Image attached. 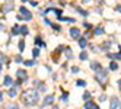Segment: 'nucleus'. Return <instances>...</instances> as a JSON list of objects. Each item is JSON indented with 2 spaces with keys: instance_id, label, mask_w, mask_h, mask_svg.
<instances>
[{
  "instance_id": "obj_44",
  "label": "nucleus",
  "mask_w": 121,
  "mask_h": 109,
  "mask_svg": "<svg viewBox=\"0 0 121 109\" xmlns=\"http://www.w3.org/2000/svg\"><path fill=\"white\" fill-rule=\"evenodd\" d=\"M95 109H101V108H98V106H95Z\"/></svg>"
},
{
  "instance_id": "obj_23",
  "label": "nucleus",
  "mask_w": 121,
  "mask_h": 109,
  "mask_svg": "<svg viewBox=\"0 0 121 109\" xmlns=\"http://www.w3.org/2000/svg\"><path fill=\"white\" fill-rule=\"evenodd\" d=\"M21 33H22L23 36H26L28 33H29V29H28L26 26H21Z\"/></svg>"
},
{
  "instance_id": "obj_3",
  "label": "nucleus",
  "mask_w": 121,
  "mask_h": 109,
  "mask_svg": "<svg viewBox=\"0 0 121 109\" xmlns=\"http://www.w3.org/2000/svg\"><path fill=\"white\" fill-rule=\"evenodd\" d=\"M16 77H18V80L21 83H26V80H28V73H26V70L19 69L18 71H16Z\"/></svg>"
},
{
  "instance_id": "obj_29",
  "label": "nucleus",
  "mask_w": 121,
  "mask_h": 109,
  "mask_svg": "<svg viewBox=\"0 0 121 109\" xmlns=\"http://www.w3.org/2000/svg\"><path fill=\"white\" fill-rule=\"evenodd\" d=\"M32 55H34V58H37V57L39 55V48H34V51H32Z\"/></svg>"
},
{
  "instance_id": "obj_37",
  "label": "nucleus",
  "mask_w": 121,
  "mask_h": 109,
  "mask_svg": "<svg viewBox=\"0 0 121 109\" xmlns=\"http://www.w3.org/2000/svg\"><path fill=\"white\" fill-rule=\"evenodd\" d=\"M72 73H79V67H72Z\"/></svg>"
},
{
  "instance_id": "obj_13",
  "label": "nucleus",
  "mask_w": 121,
  "mask_h": 109,
  "mask_svg": "<svg viewBox=\"0 0 121 109\" xmlns=\"http://www.w3.org/2000/svg\"><path fill=\"white\" fill-rule=\"evenodd\" d=\"M64 55H66V58H69V60H72L73 58V51L69 47H66V49H64Z\"/></svg>"
},
{
  "instance_id": "obj_2",
  "label": "nucleus",
  "mask_w": 121,
  "mask_h": 109,
  "mask_svg": "<svg viewBox=\"0 0 121 109\" xmlns=\"http://www.w3.org/2000/svg\"><path fill=\"white\" fill-rule=\"evenodd\" d=\"M95 80L99 83V86L102 89H105L107 85H108V70L107 69H99L95 73Z\"/></svg>"
},
{
  "instance_id": "obj_19",
  "label": "nucleus",
  "mask_w": 121,
  "mask_h": 109,
  "mask_svg": "<svg viewBox=\"0 0 121 109\" xmlns=\"http://www.w3.org/2000/svg\"><path fill=\"white\" fill-rule=\"evenodd\" d=\"M109 70H112V71L118 70V63H115V61H111V63H109Z\"/></svg>"
},
{
  "instance_id": "obj_11",
  "label": "nucleus",
  "mask_w": 121,
  "mask_h": 109,
  "mask_svg": "<svg viewBox=\"0 0 121 109\" xmlns=\"http://www.w3.org/2000/svg\"><path fill=\"white\" fill-rule=\"evenodd\" d=\"M111 41H105V42H104L102 45H101V49L102 51H109V48H111Z\"/></svg>"
},
{
  "instance_id": "obj_24",
  "label": "nucleus",
  "mask_w": 121,
  "mask_h": 109,
  "mask_svg": "<svg viewBox=\"0 0 121 109\" xmlns=\"http://www.w3.org/2000/svg\"><path fill=\"white\" fill-rule=\"evenodd\" d=\"M79 58H80L82 61H85V60H88V52H86L85 49H83V51L80 52V55H79Z\"/></svg>"
},
{
  "instance_id": "obj_18",
  "label": "nucleus",
  "mask_w": 121,
  "mask_h": 109,
  "mask_svg": "<svg viewBox=\"0 0 121 109\" xmlns=\"http://www.w3.org/2000/svg\"><path fill=\"white\" fill-rule=\"evenodd\" d=\"M12 33H13V35H19V33H21V26H18V25L12 26Z\"/></svg>"
},
{
  "instance_id": "obj_34",
  "label": "nucleus",
  "mask_w": 121,
  "mask_h": 109,
  "mask_svg": "<svg viewBox=\"0 0 121 109\" xmlns=\"http://www.w3.org/2000/svg\"><path fill=\"white\" fill-rule=\"evenodd\" d=\"M105 100H107V96L105 95H101L99 96V102H105Z\"/></svg>"
},
{
  "instance_id": "obj_16",
  "label": "nucleus",
  "mask_w": 121,
  "mask_h": 109,
  "mask_svg": "<svg viewBox=\"0 0 121 109\" xmlns=\"http://www.w3.org/2000/svg\"><path fill=\"white\" fill-rule=\"evenodd\" d=\"M76 86L77 87H86V86H88V83H86L85 80H82V79H79V80H76Z\"/></svg>"
},
{
  "instance_id": "obj_36",
  "label": "nucleus",
  "mask_w": 121,
  "mask_h": 109,
  "mask_svg": "<svg viewBox=\"0 0 121 109\" xmlns=\"http://www.w3.org/2000/svg\"><path fill=\"white\" fill-rule=\"evenodd\" d=\"M3 63H7V57L4 55V54H2V64Z\"/></svg>"
},
{
  "instance_id": "obj_40",
  "label": "nucleus",
  "mask_w": 121,
  "mask_h": 109,
  "mask_svg": "<svg viewBox=\"0 0 121 109\" xmlns=\"http://www.w3.org/2000/svg\"><path fill=\"white\" fill-rule=\"evenodd\" d=\"M115 10H117V12H121V6H117V7H115Z\"/></svg>"
},
{
  "instance_id": "obj_9",
  "label": "nucleus",
  "mask_w": 121,
  "mask_h": 109,
  "mask_svg": "<svg viewBox=\"0 0 121 109\" xmlns=\"http://www.w3.org/2000/svg\"><path fill=\"white\" fill-rule=\"evenodd\" d=\"M105 33V29H104L102 26H96V28H93V35L95 36H98V35H104Z\"/></svg>"
},
{
  "instance_id": "obj_38",
  "label": "nucleus",
  "mask_w": 121,
  "mask_h": 109,
  "mask_svg": "<svg viewBox=\"0 0 121 109\" xmlns=\"http://www.w3.org/2000/svg\"><path fill=\"white\" fill-rule=\"evenodd\" d=\"M31 4H32V6H35V7L38 6V3H37V2H34V0H32V2H31Z\"/></svg>"
},
{
  "instance_id": "obj_5",
  "label": "nucleus",
  "mask_w": 121,
  "mask_h": 109,
  "mask_svg": "<svg viewBox=\"0 0 121 109\" xmlns=\"http://www.w3.org/2000/svg\"><path fill=\"white\" fill-rule=\"evenodd\" d=\"M19 12L25 16V20H31V19H32V13H31L25 6H21V7H19Z\"/></svg>"
},
{
  "instance_id": "obj_7",
  "label": "nucleus",
  "mask_w": 121,
  "mask_h": 109,
  "mask_svg": "<svg viewBox=\"0 0 121 109\" xmlns=\"http://www.w3.org/2000/svg\"><path fill=\"white\" fill-rule=\"evenodd\" d=\"M70 35L73 39H79L80 38V31L77 28H70Z\"/></svg>"
},
{
  "instance_id": "obj_6",
  "label": "nucleus",
  "mask_w": 121,
  "mask_h": 109,
  "mask_svg": "<svg viewBox=\"0 0 121 109\" xmlns=\"http://www.w3.org/2000/svg\"><path fill=\"white\" fill-rule=\"evenodd\" d=\"M54 102V95H47L44 97V102H42V106H50V105H53Z\"/></svg>"
},
{
  "instance_id": "obj_8",
  "label": "nucleus",
  "mask_w": 121,
  "mask_h": 109,
  "mask_svg": "<svg viewBox=\"0 0 121 109\" xmlns=\"http://www.w3.org/2000/svg\"><path fill=\"white\" fill-rule=\"evenodd\" d=\"M107 57L111 58V60H121V51L120 52H115V54H112V52H107Z\"/></svg>"
},
{
  "instance_id": "obj_22",
  "label": "nucleus",
  "mask_w": 121,
  "mask_h": 109,
  "mask_svg": "<svg viewBox=\"0 0 121 109\" xmlns=\"http://www.w3.org/2000/svg\"><path fill=\"white\" fill-rule=\"evenodd\" d=\"M22 64H25L26 67H32V65H35V61H34V60H25Z\"/></svg>"
},
{
  "instance_id": "obj_1",
  "label": "nucleus",
  "mask_w": 121,
  "mask_h": 109,
  "mask_svg": "<svg viewBox=\"0 0 121 109\" xmlns=\"http://www.w3.org/2000/svg\"><path fill=\"white\" fill-rule=\"evenodd\" d=\"M22 102L26 106H35L39 102V92L37 89H28L22 93Z\"/></svg>"
},
{
  "instance_id": "obj_41",
  "label": "nucleus",
  "mask_w": 121,
  "mask_h": 109,
  "mask_svg": "<svg viewBox=\"0 0 121 109\" xmlns=\"http://www.w3.org/2000/svg\"><path fill=\"white\" fill-rule=\"evenodd\" d=\"M22 2H23V3H26V2H29V0H22Z\"/></svg>"
},
{
  "instance_id": "obj_31",
  "label": "nucleus",
  "mask_w": 121,
  "mask_h": 109,
  "mask_svg": "<svg viewBox=\"0 0 121 109\" xmlns=\"http://www.w3.org/2000/svg\"><path fill=\"white\" fill-rule=\"evenodd\" d=\"M15 61H16V63H23V61H22V57H21V55H16V57H15Z\"/></svg>"
},
{
  "instance_id": "obj_14",
  "label": "nucleus",
  "mask_w": 121,
  "mask_h": 109,
  "mask_svg": "<svg viewBox=\"0 0 121 109\" xmlns=\"http://www.w3.org/2000/svg\"><path fill=\"white\" fill-rule=\"evenodd\" d=\"M77 41H79V47H80L82 49H85L86 47H88V41H86L85 38H79Z\"/></svg>"
},
{
  "instance_id": "obj_10",
  "label": "nucleus",
  "mask_w": 121,
  "mask_h": 109,
  "mask_svg": "<svg viewBox=\"0 0 121 109\" xmlns=\"http://www.w3.org/2000/svg\"><path fill=\"white\" fill-rule=\"evenodd\" d=\"M13 85V79L10 76H4V80H3V86H12Z\"/></svg>"
},
{
  "instance_id": "obj_15",
  "label": "nucleus",
  "mask_w": 121,
  "mask_h": 109,
  "mask_svg": "<svg viewBox=\"0 0 121 109\" xmlns=\"http://www.w3.org/2000/svg\"><path fill=\"white\" fill-rule=\"evenodd\" d=\"M91 69L95 70V71H98L99 69H102V67H101V64H99L98 61H92V63H91Z\"/></svg>"
},
{
  "instance_id": "obj_12",
  "label": "nucleus",
  "mask_w": 121,
  "mask_h": 109,
  "mask_svg": "<svg viewBox=\"0 0 121 109\" xmlns=\"http://www.w3.org/2000/svg\"><path fill=\"white\" fill-rule=\"evenodd\" d=\"M57 20H60V22H73V23L76 22L74 18H64V16H58Z\"/></svg>"
},
{
  "instance_id": "obj_28",
  "label": "nucleus",
  "mask_w": 121,
  "mask_h": 109,
  "mask_svg": "<svg viewBox=\"0 0 121 109\" xmlns=\"http://www.w3.org/2000/svg\"><path fill=\"white\" fill-rule=\"evenodd\" d=\"M82 97H83V100H91V93L89 92H85Z\"/></svg>"
},
{
  "instance_id": "obj_32",
  "label": "nucleus",
  "mask_w": 121,
  "mask_h": 109,
  "mask_svg": "<svg viewBox=\"0 0 121 109\" xmlns=\"http://www.w3.org/2000/svg\"><path fill=\"white\" fill-rule=\"evenodd\" d=\"M51 26L54 28V31H61V28H60L58 25H56V23H51Z\"/></svg>"
},
{
  "instance_id": "obj_17",
  "label": "nucleus",
  "mask_w": 121,
  "mask_h": 109,
  "mask_svg": "<svg viewBox=\"0 0 121 109\" xmlns=\"http://www.w3.org/2000/svg\"><path fill=\"white\" fill-rule=\"evenodd\" d=\"M85 109H95V103L92 102V100H86V103H85Z\"/></svg>"
},
{
  "instance_id": "obj_27",
  "label": "nucleus",
  "mask_w": 121,
  "mask_h": 109,
  "mask_svg": "<svg viewBox=\"0 0 121 109\" xmlns=\"http://www.w3.org/2000/svg\"><path fill=\"white\" fill-rule=\"evenodd\" d=\"M12 9H13V6H12L10 3H7V4L4 6V9H3V12H10Z\"/></svg>"
},
{
  "instance_id": "obj_33",
  "label": "nucleus",
  "mask_w": 121,
  "mask_h": 109,
  "mask_svg": "<svg viewBox=\"0 0 121 109\" xmlns=\"http://www.w3.org/2000/svg\"><path fill=\"white\" fill-rule=\"evenodd\" d=\"M9 109H19V106L16 105V103H10L9 105Z\"/></svg>"
},
{
  "instance_id": "obj_35",
  "label": "nucleus",
  "mask_w": 121,
  "mask_h": 109,
  "mask_svg": "<svg viewBox=\"0 0 121 109\" xmlns=\"http://www.w3.org/2000/svg\"><path fill=\"white\" fill-rule=\"evenodd\" d=\"M83 26H85V29H91V28H92V25H91V23H85V22H83Z\"/></svg>"
},
{
  "instance_id": "obj_30",
  "label": "nucleus",
  "mask_w": 121,
  "mask_h": 109,
  "mask_svg": "<svg viewBox=\"0 0 121 109\" xmlns=\"http://www.w3.org/2000/svg\"><path fill=\"white\" fill-rule=\"evenodd\" d=\"M67 97H69V93H67V92H64V93L61 95V97H60V99H61L63 102H67Z\"/></svg>"
},
{
  "instance_id": "obj_42",
  "label": "nucleus",
  "mask_w": 121,
  "mask_h": 109,
  "mask_svg": "<svg viewBox=\"0 0 121 109\" xmlns=\"http://www.w3.org/2000/svg\"><path fill=\"white\" fill-rule=\"evenodd\" d=\"M89 2V0H83V3H88Z\"/></svg>"
},
{
  "instance_id": "obj_21",
  "label": "nucleus",
  "mask_w": 121,
  "mask_h": 109,
  "mask_svg": "<svg viewBox=\"0 0 121 109\" xmlns=\"http://www.w3.org/2000/svg\"><path fill=\"white\" fill-rule=\"evenodd\" d=\"M35 45H38V47H45V42H42V39L39 36H37L35 38Z\"/></svg>"
},
{
  "instance_id": "obj_20",
  "label": "nucleus",
  "mask_w": 121,
  "mask_h": 109,
  "mask_svg": "<svg viewBox=\"0 0 121 109\" xmlns=\"http://www.w3.org/2000/svg\"><path fill=\"white\" fill-rule=\"evenodd\" d=\"M76 10H77V12H79V13H80L82 16H85V18H86V16H88V15H89V12H86V10H83V9H82V7H79V6H76Z\"/></svg>"
},
{
  "instance_id": "obj_4",
  "label": "nucleus",
  "mask_w": 121,
  "mask_h": 109,
  "mask_svg": "<svg viewBox=\"0 0 121 109\" xmlns=\"http://www.w3.org/2000/svg\"><path fill=\"white\" fill-rule=\"evenodd\" d=\"M109 109H121V102H120L118 97L112 96L109 99Z\"/></svg>"
},
{
  "instance_id": "obj_26",
  "label": "nucleus",
  "mask_w": 121,
  "mask_h": 109,
  "mask_svg": "<svg viewBox=\"0 0 121 109\" xmlns=\"http://www.w3.org/2000/svg\"><path fill=\"white\" fill-rule=\"evenodd\" d=\"M16 93H18V92H16V87H12V89L9 90V96H10V97H16Z\"/></svg>"
},
{
  "instance_id": "obj_25",
  "label": "nucleus",
  "mask_w": 121,
  "mask_h": 109,
  "mask_svg": "<svg viewBox=\"0 0 121 109\" xmlns=\"http://www.w3.org/2000/svg\"><path fill=\"white\" fill-rule=\"evenodd\" d=\"M18 47H19V52H22L23 49H25V39H21L19 41V45Z\"/></svg>"
},
{
  "instance_id": "obj_43",
  "label": "nucleus",
  "mask_w": 121,
  "mask_h": 109,
  "mask_svg": "<svg viewBox=\"0 0 121 109\" xmlns=\"http://www.w3.org/2000/svg\"><path fill=\"white\" fill-rule=\"evenodd\" d=\"M53 109H60V108H57V106H53Z\"/></svg>"
},
{
  "instance_id": "obj_39",
  "label": "nucleus",
  "mask_w": 121,
  "mask_h": 109,
  "mask_svg": "<svg viewBox=\"0 0 121 109\" xmlns=\"http://www.w3.org/2000/svg\"><path fill=\"white\" fill-rule=\"evenodd\" d=\"M117 85H118V87H120V90H121V79H120V80L117 81Z\"/></svg>"
}]
</instances>
